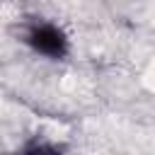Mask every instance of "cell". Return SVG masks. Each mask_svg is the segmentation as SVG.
Segmentation results:
<instances>
[{
  "label": "cell",
  "instance_id": "obj_1",
  "mask_svg": "<svg viewBox=\"0 0 155 155\" xmlns=\"http://www.w3.org/2000/svg\"><path fill=\"white\" fill-rule=\"evenodd\" d=\"M24 41L36 51V53H44L48 58H61L65 56L68 51V39L65 34L56 27V24H48V22H36L31 24L27 31H24Z\"/></svg>",
  "mask_w": 155,
  "mask_h": 155
}]
</instances>
